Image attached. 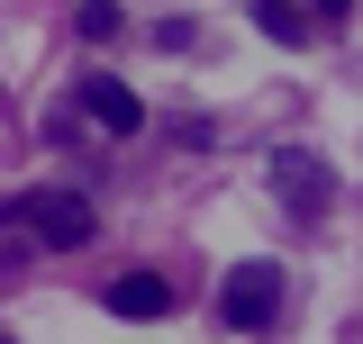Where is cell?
<instances>
[{
	"instance_id": "cell-1",
	"label": "cell",
	"mask_w": 363,
	"mask_h": 344,
	"mask_svg": "<svg viewBox=\"0 0 363 344\" xmlns=\"http://www.w3.org/2000/svg\"><path fill=\"white\" fill-rule=\"evenodd\" d=\"M18 217H28V236H45L55 254H73V245H91V236H100L91 200H73V190H28V200H18Z\"/></svg>"
},
{
	"instance_id": "cell-3",
	"label": "cell",
	"mask_w": 363,
	"mask_h": 344,
	"mask_svg": "<svg viewBox=\"0 0 363 344\" xmlns=\"http://www.w3.org/2000/svg\"><path fill=\"white\" fill-rule=\"evenodd\" d=\"M82 109H91L109 136H136V127H145V100H136L128 82H109V73H91V82H82Z\"/></svg>"
},
{
	"instance_id": "cell-8",
	"label": "cell",
	"mask_w": 363,
	"mask_h": 344,
	"mask_svg": "<svg viewBox=\"0 0 363 344\" xmlns=\"http://www.w3.org/2000/svg\"><path fill=\"white\" fill-rule=\"evenodd\" d=\"M0 344H9V336H0Z\"/></svg>"
},
{
	"instance_id": "cell-7",
	"label": "cell",
	"mask_w": 363,
	"mask_h": 344,
	"mask_svg": "<svg viewBox=\"0 0 363 344\" xmlns=\"http://www.w3.org/2000/svg\"><path fill=\"white\" fill-rule=\"evenodd\" d=\"M82 37H91V45L118 37V0H82Z\"/></svg>"
},
{
	"instance_id": "cell-6",
	"label": "cell",
	"mask_w": 363,
	"mask_h": 344,
	"mask_svg": "<svg viewBox=\"0 0 363 344\" xmlns=\"http://www.w3.org/2000/svg\"><path fill=\"white\" fill-rule=\"evenodd\" d=\"M255 18H264L272 37H309V18H300V0H255Z\"/></svg>"
},
{
	"instance_id": "cell-5",
	"label": "cell",
	"mask_w": 363,
	"mask_h": 344,
	"mask_svg": "<svg viewBox=\"0 0 363 344\" xmlns=\"http://www.w3.org/2000/svg\"><path fill=\"white\" fill-rule=\"evenodd\" d=\"M109 308H118V317H173V281L128 272V281H109Z\"/></svg>"
},
{
	"instance_id": "cell-4",
	"label": "cell",
	"mask_w": 363,
	"mask_h": 344,
	"mask_svg": "<svg viewBox=\"0 0 363 344\" xmlns=\"http://www.w3.org/2000/svg\"><path fill=\"white\" fill-rule=\"evenodd\" d=\"M272 181L291 190V209H300V217H318L327 200H336V181H327V172H318L309 154H272Z\"/></svg>"
},
{
	"instance_id": "cell-2",
	"label": "cell",
	"mask_w": 363,
	"mask_h": 344,
	"mask_svg": "<svg viewBox=\"0 0 363 344\" xmlns=\"http://www.w3.org/2000/svg\"><path fill=\"white\" fill-rule=\"evenodd\" d=\"M218 308H227V326H272L281 317V263H236L227 272V290H218Z\"/></svg>"
}]
</instances>
